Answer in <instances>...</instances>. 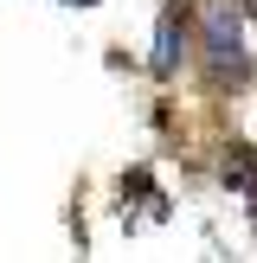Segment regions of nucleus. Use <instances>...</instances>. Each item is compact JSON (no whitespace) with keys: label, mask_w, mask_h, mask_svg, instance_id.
<instances>
[{"label":"nucleus","mask_w":257,"mask_h":263,"mask_svg":"<svg viewBox=\"0 0 257 263\" xmlns=\"http://www.w3.org/2000/svg\"><path fill=\"white\" fill-rule=\"evenodd\" d=\"M64 7H97V0H64Z\"/></svg>","instance_id":"nucleus-3"},{"label":"nucleus","mask_w":257,"mask_h":263,"mask_svg":"<svg viewBox=\"0 0 257 263\" xmlns=\"http://www.w3.org/2000/svg\"><path fill=\"white\" fill-rule=\"evenodd\" d=\"M180 45H187V32H180V13H161V32H154V71H174L180 64Z\"/></svg>","instance_id":"nucleus-2"},{"label":"nucleus","mask_w":257,"mask_h":263,"mask_svg":"<svg viewBox=\"0 0 257 263\" xmlns=\"http://www.w3.org/2000/svg\"><path fill=\"white\" fill-rule=\"evenodd\" d=\"M206 71L218 84H231L244 71V20H238V7H212L206 13Z\"/></svg>","instance_id":"nucleus-1"}]
</instances>
